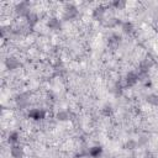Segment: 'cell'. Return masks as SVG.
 <instances>
[{
  "label": "cell",
  "instance_id": "d6986e66",
  "mask_svg": "<svg viewBox=\"0 0 158 158\" xmlns=\"http://www.w3.org/2000/svg\"><path fill=\"white\" fill-rule=\"evenodd\" d=\"M112 5H114L116 9L121 10V9H123V7L126 6V2H125V1H121V0H118V1H114V2H112Z\"/></svg>",
  "mask_w": 158,
  "mask_h": 158
},
{
  "label": "cell",
  "instance_id": "277c9868",
  "mask_svg": "<svg viewBox=\"0 0 158 158\" xmlns=\"http://www.w3.org/2000/svg\"><path fill=\"white\" fill-rule=\"evenodd\" d=\"M138 81H139V79H138V74L136 72H128L126 74V77H125V83L130 88L131 86H135Z\"/></svg>",
  "mask_w": 158,
  "mask_h": 158
},
{
  "label": "cell",
  "instance_id": "30bf717a",
  "mask_svg": "<svg viewBox=\"0 0 158 158\" xmlns=\"http://www.w3.org/2000/svg\"><path fill=\"white\" fill-rule=\"evenodd\" d=\"M38 15L37 14H35V12H30L27 16H26V22H27V25L30 26V27H32V26H35L37 22H38Z\"/></svg>",
  "mask_w": 158,
  "mask_h": 158
},
{
  "label": "cell",
  "instance_id": "7a4b0ae2",
  "mask_svg": "<svg viewBox=\"0 0 158 158\" xmlns=\"http://www.w3.org/2000/svg\"><path fill=\"white\" fill-rule=\"evenodd\" d=\"M16 104L20 109H26L30 105V94L28 93H22L17 96L16 99Z\"/></svg>",
  "mask_w": 158,
  "mask_h": 158
},
{
  "label": "cell",
  "instance_id": "5bb4252c",
  "mask_svg": "<svg viewBox=\"0 0 158 158\" xmlns=\"http://www.w3.org/2000/svg\"><path fill=\"white\" fill-rule=\"evenodd\" d=\"M120 42H121V36H118V35H116V33L111 35L110 38H109V44H110V46H117Z\"/></svg>",
  "mask_w": 158,
  "mask_h": 158
},
{
  "label": "cell",
  "instance_id": "ffe728a7",
  "mask_svg": "<svg viewBox=\"0 0 158 158\" xmlns=\"http://www.w3.org/2000/svg\"><path fill=\"white\" fill-rule=\"evenodd\" d=\"M143 158H154V156H153V153L148 152V153H146V154H144V157H143Z\"/></svg>",
  "mask_w": 158,
  "mask_h": 158
},
{
  "label": "cell",
  "instance_id": "3957f363",
  "mask_svg": "<svg viewBox=\"0 0 158 158\" xmlns=\"http://www.w3.org/2000/svg\"><path fill=\"white\" fill-rule=\"evenodd\" d=\"M15 12L19 15V16H27L31 11H30V7H28V4L27 2H19L16 6H15Z\"/></svg>",
  "mask_w": 158,
  "mask_h": 158
},
{
  "label": "cell",
  "instance_id": "5b68a950",
  "mask_svg": "<svg viewBox=\"0 0 158 158\" xmlns=\"http://www.w3.org/2000/svg\"><path fill=\"white\" fill-rule=\"evenodd\" d=\"M28 117H31L35 121L43 120L46 117V111L43 109H32L28 111Z\"/></svg>",
  "mask_w": 158,
  "mask_h": 158
},
{
  "label": "cell",
  "instance_id": "8fae6325",
  "mask_svg": "<svg viewBox=\"0 0 158 158\" xmlns=\"http://www.w3.org/2000/svg\"><path fill=\"white\" fill-rule=\"evenodd\" d=\"M56 118L58 121H67V120H69V112L65 110H59L56 115Z\"/></svg>",
  "mask_w": 158,
  "mask_h": 158
},
{
  "label": "cell",
  "instance_id": "6da1fadb",
  "mask_svg": "<svg viewBox=\"0 0 158 158\" xmlns=\"http://www.w3.org/2000/svg\"><path fill=\"white\" fill-rule=\"evenodd\" d=\"M77 16H78V9H77L74 5L69 4V5H67V6L64 7V14H63L64 20H73V19H75Z\"/></svg>",
  "mask_w": 158,
  "mask_h": 158
},
{
  "label": "cell",
  "instance_id": "ba28073f",
  "mask_svg": "<svg viewBox=\"0 0 158 158\" xmlns=\"http://www.w3.org/2000/svg\"><path fill=\"white\" fill-rule=\"evenodd\" d=\"M47 26H48L49 30L58 31V30H60V27H62V22H60V20L57 19V17H51V19H48V21H47Z\"/></svg>",
  "mask_w": 158,
  "mask_h": 158
},
{
  "label": "cell",
  "instance_id": "ac0fdd59",
  "mask_svg": "<svg viewBox=\"0 0 158 158\" xmlns=\"http://www.w3.org/2000/svg\"><path fill=\"white\" fill-rule=\"evenodd\" d=\"M112 106L111 105H105L104 107H102V114L105 115V116H110V115H112Z\"/></svg>",
  "mask_w": 158,
  "mask_h": 158
},
{
  "label": "cell",
  "instance_id": "8992f818",
  "mask_svg": "<svg viewBox=\"0 0 158 158\" xmlns=\"http://www.w3.org/2000/svg\"><path fill=\"white\" fill-rule=\"evenodd\" d=\"M5 67L9 69V70H15L20 67V62L17 58L15 57H7L5 59Z\"/></svg>",
  "mask_w": 158,
  "mask_h": 158
},
{
  "label": "cell",
  "instance_id": "4fadbf2b",
  "mask_svg": "<svg viewBox=\"0 0 158 158\" xmlns=\"http://www.w3.org/2000/svg\"><path fill=\"white\" fill-rule=\"evenodd\" d=\"M101 153H102V148H101V147H98V146L91 147V148L89 149V154H90L91 157H94V158H98Z\"/></svg>",
  "mask_w": 158,
  "mask_h": 158
},
{
  "label": "cell",
  "instance_id": "e0dca14e",
  "mask_svg": "<svg viewBox=\"0 0 158 158\" xmlns=\"http://www.w3.org/2000/svg\"><path fill=\"white\" fill-rule=\"evenodd\" d=\"M137 142L136 141H133V139H128L126 143H125V148L126 149H130V151H132V149H135V148H137Z\"/></svg>",
  "mask_w": 158,
  "mask_h": 158
},
{
  "label": "cell",
  "instance_id": "9c48e42d",
  "mask_svg": "<svg viewBox=\"0 0 158 158\" xmlns=\"http://www.w3.org/2000/svg\"><path fill=\"white\" fill-rule=\"evenodd\" d=\"M104 15H105V7L104 6H98L93 10V19L94 20L100 21V20H102Z\"/></svg>",
  "mask_w": 158,
  "mask_h": 158
},
{
  "label": "cell",
  "instance_id": "9a60e30c",
  "mask_svg": "<svg viewBox=\"0 0 158 158\" xmlns=\"http://www.w3.org/2000/svg\"><path fill=\"white\" fill-rule=\"evenodd\" d=\"M19 139H20V135H19V132H16V131L10 132V135H9V142H10V143L16 144V143L19 142Z\"/></svg>",
  "mask_w": 158,
  "mask_h": 158
},
{
  "label": "cell",
  "instance_id": "2e32d148",
  "mask_svg": "<svg viewBox=\"0 0 158 158\" xmlns=\"http://www.w3.org/2000/svg\"><path fill=\"white\" fill-rule=\"evenodd\" d=\"M121 28H122V31H123L125 33H132V32H133V25H132L131 22H128V21L123 22Z\"/></svg>",
  "mask_w": 158,
  "mask_h": 158
},
{
  "label": "cell",
  "instance_id": "52a82bcc",
  "mask_svg": "<svg viewBox=\"0 0 158 158\" xmlns=\"http://www.w3.org/2000/svg\"><path fill=\"white\" fill-rule=\"evenodd\" d=\"M10 154L12 158H22L23 154H25V151L21 146L19 144H12L11 148H10Z\"/></svg>",
  "mask_w": 158,
  "mask_h": 158
},
{
  "label": "cell",
  "instance_id": "7c38bea8",
  "mask_svg": "<svg viewBox=\"0 0 158 158\" xmlns=\"http://www.w3.org/2000/svg\"><path fill=\"white\" fill-rule=\"evenodd\" d=\"M146 101L152 106H158V95L157 94H149V95H147Z\"/></svg>",
  "mask_w": 158,
  "mask_h": 158
}]
</instances>
